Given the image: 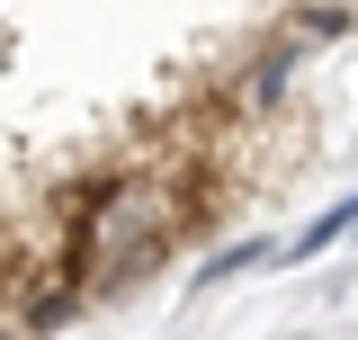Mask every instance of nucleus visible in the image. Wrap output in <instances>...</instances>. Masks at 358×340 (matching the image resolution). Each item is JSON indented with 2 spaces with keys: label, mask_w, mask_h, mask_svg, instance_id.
Listing matches in <instances>:
<instances>
[{
  "label": "nucleus",
  "mask_w": 358,
  "mask_h": 340,
  "mask_svg": "<svg viewBox=\"0 0 358 340\" xmlns=\"http://www.w3.org/2000/svg\"><path fill=\"white\" fill-rule=\"evenodd\" d=\"M278 251H287V242H268V233H251V242H224V251L197 269V287H224V278H242V269H278Z\"/></svg>",
  "instance_id": "nucleus-4"
},
{
  "label": "nucleus",
  "mask_w": 358,
  "mask_h": 340,
  "mask_svg": "<svg viewBox=\"0 0 358 340\" xmlns=\"http://www.w3.org/2000/svg\"><path fill=\"white\" fill-rule=\"evenodd\" d=\"M305 45H341V36H358V0H296V18H287Z\"/></svg>",
  "instance_id": "nucleus-3"
},
{
  "label": "nucleus",
  "mask_w": 358,
  "mask_h": 340,
  "mask_svg": "<svg viewBox=\"0 0 358 340\" xmlns=\"http://www.w3.org/2000/svg\"><path fill=\"white\" fill-rule=\"evenodd\" d=\"M350 233H358V197H331V206H322V215L305 224V233H296V242L278 251V269H287V260H322L331 242H350Z\"/></svg>",
  "instance_id": "nucleus-2"
},
{
  "label": "nucleus",
  "mask_w": 358,
  "mask_h": 340,
  "mask_svg": "<svg viewBox=\"0 0 358 340\" xmlns=\"http://www.w3.org/2000/svg\"><path fill=\"white\" fill-rule=\"evenodd\" d=\"M296 63H305V36L296 27H278V36H260V54L233 72L242 81V99H251V117H268L278 99H287V81H296Z\"/></svg>",
  "instance_id": "nucleus-1"
}]
</instances>
